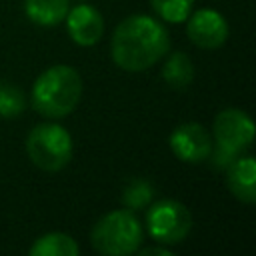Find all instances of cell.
Masks as SVG:
<instances>
[{
    "mask_svg": "<svg viewBox=\"0 0 256 256\" xmlns=\"http://www.w3.org/2000/svg\"><path fill=\"white\" fill-rule=\"evenodd\" d=\"M162 78L168 86L172 88H184L192 82L194 78V66L190 58L182 52H176L168 58V62L162 68Z\"/></svg>",
    "mask_w": 256,
    "mask_h": 256,
    "instance_id": "13",
    "label": "cell"
},
{
    "mask_svg": "<svg viewBox=\"0 0 256 256\" xmlns=\"http://www.w3.org/2000/svg\"><path fill=\"white\" fill-rule=\"evenodd\" d=\"M30 254L32 256H76L78 254V244L68 234L50 232V234L40 236L30 246Z\"/></svg>",
    "mask_w": 256,
    "mask_h": 256,
    "instance_id": "12",
    "label": "cell"
},
{
    "mask_svg": "<svg viewBox=\"0 0 256 256\" xmlns=\"http://www.w3.org/2000/svg\"><path fill=\"white\" fill-rule=\"evenodd\" d=\"M26 152L46 172L62 170L72 158V138L58 124H38L26 138Z\"/></svg>",
    "mask_w": 256,
    "mask_h": 256,
    "instance_id": "4",
    "label": "cell"
},
{
    "mask_svg": "<svg viewBox=\"0 0 256 256\" xmlns=\"http://www.w3.org/2000/svg\"><path fill=\"white\" fill-rule=\"evenodd\" d=\"M170 148L176 154V158H180L182 162L198 164L210 156L212 140L202 124L186 122V124H180L170 134Z\"/></svg>",
    "mask_w": 256,
    "mask_h": 256,
    "instance_id": "7",
    "label": "cell"
},
{
    "mask_svg": "<svg viewBox=\"0 0 256 256\" xmlns=\"http://www.w3.org/2000/svg\"><path fill=\"white\" fill-rule=\"evenodd\" d=\"M186 32H188V38L198 48L214 50V48H218L226 42L228 24H226V20L220 12L204 8V10H198L190 16Z\"/></svg>",
    "mask_w": 256,
    "mask_h": 256,
    "instance_id": "8",
    "label": "cell"
},
{
    "mask_svg": "<svg viewBox=\"0 0 256 256\" xmlns=\"http://www.w3.org/2000/svg\"><path fill=\"white\" fill-rule=\"evenodd\" d=\"M66 26L72 40L80 46H94L104 30V22L100 12L90 4H80L66 14Z\"/></svg>",
    "mask_w": 256,
    "mask_h": 256,
    "instance_id": "9",
    "label": "cell"
},
{
    "mask_svg": "<svg viewBox=\"0 0 256 256\" xmlns=\"http://www.w3.org/2000/svg\"><path fill=\"white\" fill-rule=\"evenodd\" d=\"M146 226L150 236L160 244H178L192 228V214L182 202L164 198L148 208Z\"/></svg>",
    "mask_w": 256,
    "mask_h": 256,
    "instance_id": "5",
    "label": "cell"
},
{
    "mask_svg": "<svg viewBox=\"0 0 256 256\" xmlns=\"http://www.w3.org/2000/svg\"><path fill=\"white\" fill-rule=\"evenodd\" d=\"M170 48L166 28L142 14L122 20L112 36V60L128 72H140L156 64Z\"/></svg>",
    "mask_w": 256,
    "mask_h": 256,
    "instance_id": "1",
    "label": "cell"
},
{
    "mask_svg": "<svg viewBox=\"0 0 256 256\" xmlns=\"http://www.w3.org/2000/svg\"><path fill=\"white\" fill-rule=\"evenodd\" d=\"M26 16L40 26H54L68 14V0H26Z\"/></svg>",
    "mask_w": 256,
    "mask_h": 256,
    "instance_id": "11",
    "label": "cell"
},
{
    "mask_svg": "<svg viewBox=\"0 0 256 256\" xmlns=\"http://www.w3.org/2000/svg\"><path fill=\"white\" fill-rule=\"evenodd\" d=\"M82 80L80 74L64 64L44 70L32 88V106L48 118H62L70 114L80 102Z\"/></svg>",
    "mask_w": 256,
    "mask_h": 256,
    "instance_id": "2",
    "label": "cell"
},
{
    "mask_svg": "<svg viewBox=\"0 0 256 256\" xmlns=\"http://www.w3.org/2000/svg\"><path fill=\"white\" fill-rule=\"evenodd\" d=\"M150 2L154 12L168 22H184L190 16L194 4V0H150Z\"/></svg>",
    "mask_w": 256,
    "mask_h": 256,
    "instance_id": "15",
    "label": "cell"
},
{
    "mask_svg": "<svg viewBox=\"0 0 256 256\" xmlns=\"http://www.w3.org/2000/svg\"><path fill=\"white\" fill-rule=\"evenodd\" d=\"M228 186L232 194L246 204L256 202V162L252 156L232 160L228 164Z\"/></svg>",
    "mask_w": 256,
    "mask_h": 256,
    "instance_id": "10",
    "label": "cell"
},
{
    "mask_svg": "<svg viewBox=\"0 0 256 256\" xmlns=\"http://www.w3.org/2000/svg\"><path fill=\"white\" fill-rule=\"evenodd\" d=\"M148 254H158V256H170V250L166 248H142L140 250V256H148Z\"/></svg>",
    "mask_w": 256,
    "mask_h": 256,
    "instance_id": "17",
    "label": "cell"
},
{
    "mask_svg": "<svg viewBox=\"0 0 256 256\" xmlns=\"http://www.w3.org/2000/svg\"><path fill=\"white\" fill-rule=\"evenodd\" d=\"M214 138L216 146L228 150L230 154H238L246 148L254 138V124L252 120L236 108L222 110L214 120Z\"/></svg>",
    "mask_w": 256,
    "mask_h": 256,
    "instance_id": "6",
    "label": "cell"
},
{
    "mask_svg": "<svg viewBox=\"0 0 256 256\" xmlns=\"http://www.w3.org/2000/svg\"><path fill=\"white\" fill-rule=\"evenodd\" d=\"M152 194H154L152 186L146 180H132L126 186L124 194H122V202L126 206H130L132 210H138V208H142V206H146L150 202Z\"/></svg>",
    "mask_w": 256,
    "mask_h": 256,
    "instance_id": "16",
    "label": "cell"
},
{
    "mask_svg": "<svg viewBox=\"0 0 256 256\" xmlns=\"http://www.w3.org/2000/svg\"><path fill=\"white\" fill-rule=\"evenodd\" d=\"M24 108H26V98L22 90L10 82H0V116L16 118L24 112Z\"/></svg>",
    "mask_w": 256,
    "mask_h": 256,
    "instance_id": "14",
    "label": "cell"
},
{
    "mask_svg": "<svg viewBox=\"0 0 256 256\" xmlns=\"http://www.w3.org/2000/svg\"><path fill=\"white\" fill-rule=\"evenodd\" d=\"M142 224L130 210H114L102 216L92 230V246L106 256H126L138 250Z\"/></svg>",
    "mask_w": 256,
    "mask_h": 256,
    "instance_id": "3",
    "label": "cell"
}]
</instances>
